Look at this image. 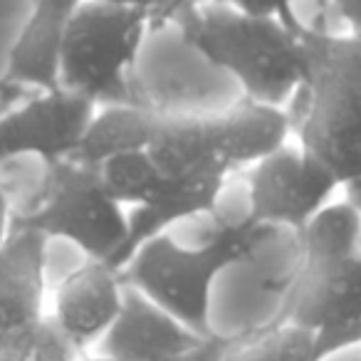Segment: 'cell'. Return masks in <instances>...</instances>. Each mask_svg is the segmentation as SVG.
<instances>
[{"label":"cell","mask_w":361,"mask_h":361,"mask_svg":"<svg viewBox=\"0 0 361 361\" xmlns=\"http://www.w3.org/2000/svg\"><path fill=\"white\" fill-rule=\"evenodd\" d=\"M191 226L198 235L164 233L141 245L119 272L126 287L169 312L198 336L211 339L216 336L213 297L221 275L250 262L280 231L252 223L245 188L240 201H233L228 186L216 211L191 221Z\"/></svg>","instance_id":"obj_1"},{"label":"cell","mask_w":361,"mask_h":361,"mask_svg":"<svg viewBox=\"0 0 361 361\" xmlns=\"http://www.w3.org/2000/svg\"><path fill=\"white\" fill-rule=\"evenodd\" d=\"M171 27L193 55L231 77L243 99L285 106L305 75L302 40L280 20L243 16L211 0Z\"/></svg>","instance_id":"obj_2"},{"label":"cell","mask_w":361,"mask_h":361,"mask_svg":"<svg viewBox=\"0 0 361 361\" xmlns=\"http://www.w3.org/2000/svg\"><path fill=\"white\" fill-rule=\"evenodd\" d=\"M305 75L282 106L305 154L339 183L361 176V62L354 37H302Z\"/></svg>","instance_id":"obj_3"},{"label":"cell","mask_w":361,"mask_h":361,"mask_svg":"<svg viewBox=\"0 0 361 361\" xmlns=\"http://www.w3.org/2000/svg\"><path fill=\"white\" fill-rule=\"evenodd\" d=\"M154 23L146 13L82 0L67 25L60 87L99 106L139 104L136 65Z\"/></svg>","instance_id":"obj_4"},{"label":"cell","mask_w":361,"mask_h":361,"mask_svg":"<svg viewBox=\"0 0 361 361\" xmlns=\"http://www.w3.org/2000/svg\"><path fill=\"white\" fill-rule=\"evenodd\" d=\"M11 226L40 231L82 252L85 260L114 265L129 231V211L102 186L97 169L77 161L45 166L40 186Z\"/></svg>","instance_id":"obj_5"},{"label":"cell","mask_w":361,"mask_h":361,"mask_svg":"<svg viewBox=\"0 0 361 361\" xmlns=\"http://www.w3.org/2000/svg\"><path fill=\"white\" fill-rule=\"evenodd\" d=\"M247 171L243 188L250 221L270 231L297 233L341 188L336 176L300 144H285Z\"/></svg>","instance_id":"obj_6"},{"label":"cell","mask_w":361,"mask_h":361,"mask_svg":"<svg viewBox=\"0 0 361 361\" xmlns=\"http://www.w3.org/2000/svg\"><path fill=\"white\" fill-rule=\"evenodd\" d=\"M97 106L67 90L35 92L16 109L0 114V164L35 156L42 166L70 161L80 149Z\"/></svg>","instance_id":"obj_7"},{"label":"cell","mask_w":361,"mask_h":361,"mask_svg":"<svg viewBox=\"0 0 361 361\" xmlns=\"http://www.w3.org/2000/svg\"><path fill=\"white\" fill-rule=\"evenodd\" d=\"M121 272L106 262L82 260L60 280L52 314L57 329L82 356L92 354L111 329L124 305Z\"/></svg>","instance_id":"obj_8"},{"label":"cell","mask_w":361,"mask_h":361,"mask_svg":"<svg viewBox=\"0 0 361 361\" xmlns=\"http://www.w3.org/2000/svg\"><path fill=\"white\" fill-rule=\"evenodd\" d=\"M361 317V255L317 270H297L280 322L314 331L317 344L336 336Z\"/></svg>","instance_id":"obj_9"},{"label":"cell","mask_w":361,"mask_h":361,"mask_svg":"<svg viewBox=\"0 0 361 361\" xmlns=\"http://www.w3.org/2000/svg\"><path fill=\"white\" fill-rule=\"evenodd\" d=\"M206 336H198L151 300L126 287L124 305L92 354L116 361H180L196 354Z\"/></svg>","instance_id":"obj_10"},{"label":"cell","mask_w":361,"mask_h":361,"mask_svg":"<svg viewBox=\"0 0 361 361\" xmlns=\"http://www.w3.org/2000/svg\"><path fill=\"white\" fill-rule=\"evenodd\" d=\"M149 156L166 180H211L235 173L223 146L216 111L164 114Z\"/></svg>","instance_id":"obj_11"},{"label":"cell","mask_w":361,"mask_h":361,"mask_svg":"<svg viewBox=\"0 0 361 361\" xmlns=\"http://www.w3.org/2000/svg\"><path fill=\"white\" fill-rule=\"evenodd\" d=\"M82 0H35L27 23L8 52L3 80L23 90H60V57L67 25Z\"/></svg>","instance_id":"obj_12"},{"label":"cell","mask_w":361,"mask_h":361,"mask_svg":"<svg viewBox=\"0 0 361 361\" xmlns=\"http://www.w3.org/2000/svg\"><path fill=\"white\" fill-rule=\"evenodd\" d=\"M47 247L40 231L11 226L0 245V319L6 331L45 317Z\"/></svg>","instance_id":"obj_13"},{"label":"cell","mask_w":361,"mask_h":361,"mask_svg":"<svg viewBox=\"0 0 361 361\" xmlns=\"http://www.w3.org/2000/svg\"><path fill=\"white\" fill-rule=\"evenodd\" d=\"M226 186L228 178L169 180L154 201L129 211V231H126L124 247L119 250L111 267L121 270L134 257V252L149 240L164 235V233H171L183 223L211 216L218 208V201H221Z\"/></svg>","instance_id":"obj_14"},{"label":"cell","mask_w":361,"mask_h":361,"mask_svg":"<svg viewBox=\"0 0 361 361\" xmlns=\"http://www.w3.org/2000/svg\"><path fill=\"white\" fill-rule=\"evenodd\" d=\"M216 119L233 171L252 169L292 136L285 109L260 102L238 99L226 111H216Z\"/></svg>","instance_id":"obj_15"},{"label":"cell","mask_w":361,"mask_h":361,"mask_svg":"<svg viewBox=\"0 0 361 361\" xmlns=\"http://www.w3.org/2000/svg\"><path fill=\"white\" fill-rule=\"evenodd\" d=\"M161 121H164V111L149 109V106H99L82 136L80 149L70 161L99 169L104 161L116 156L149 151L151 141L159 134Z\"/></svg>","instance_id":"obj_16"},{"label":"cell","mask_w":361,"mask_h":361,"mask_svg":"<svg viewBox=\"0 0 361 361\" xmlns=\"http://www.w3.org/2000/svg\"><path fill=\"white\" fill-rule=\"evenodd\" d=\"M361 216L346 201H331L295 233L300 270H317L359 255Z\"/></svg>","instance_id":"obj_17"},{"label":"cell","mask_w":361,"mask_h":361,"mask_svg":"<svg viewBox=\"0 0 361 361\" xmlns=\"http://www.w3.org/2000/svg\"><path fill=\"white\" fill-rule=\"evenodd\" d=\"M102 186L106 188L111 198L124 208H139L144 203L154 201L169 180L154 164L149 151H134L109 159L97 169Z\"/></svg>","instance_id":"obj_18"},{"label":"cell","mask_w":361,"mask_h":361,"mask_svg":"<svg viewBox=\"0 0 361 361\" xmlns=\"http://www.w3.org/2000/svg\"><path fill=\"white\" fill-rule=\"evenodd\" d=\"M82 354L65 339L50 317L0 336V361H80Z\"/></svg>","instance_id":"obj_19"},{"label":"cell","mask_w":361,"mask_h":361,"mask_svg":"<svg viewBox=\"0 0 361 361\" xmlns=\"http://www.w3.org/2000/svg\"><path fill=\"white\" fill-rule=\"evenodd\" d=\"M272 346H275L277 361H319V344L317 334L305 326L280 322L270 326Z\"/></svg>","instance_id":"obj_20"},{"label":"cell","mask_w":361,"mask_h":361,"mask_svg":"<svg viewBox=\"0 0 361 361\" xmlns=\"http://www.w3.org/2000/svg\"><path fill=\"white\" fill-rule=\"evenodd\" d=\"M226 8L243 13L250 18H270V20H280L282 25L290 30V13L295 0H213Z\"/></svg>","instance_id":"obj_21"},{"label":"cell","mask_w":361,"mask_h":361,"mask_svg":"<svg viewBox=\"0 0 361 361\" xmlns=\"http://www.w3.org/2000/svg\"><path fill=\"white\" fill-rule=\"evenodd\" d=\"M221 361H277L270 329L262 334L245 336V339H233Z\"/></svg>","instance_id":"obj_22"},{"label":"cell","mask_w":361,"mask_h":361,"mask_svg":"<svg viewBox=\"0 0 361 361\" xmlns=\"http://www.w3.org/2000/svg\"><path fill=\"white\" fill-rule=\"evenodd\" d=\"M233 344V339H226V336H211L196 354L186 356L180 361H221V356L228 351V346ZM80 361H116V359H106V356H97V354H87L82 356Z\"/></svg>","instance_id":"obj_23"},{"label":"cell","mask_w":361,"mask_h":361,"mask_svg":"<svg viewBox=\"0 0 361 361\" xmlns=\"http://www.w3.org/2000/svg\"><path fill=\"white\" fill-rule=\"evenodd\" d=\"M92 3H102V6H111V8H124V11H139L146 13L154 23V30L159 27L161 16H164L169 0H92Z\"/></svg>","instance_id":"obj_24"},{"label":"cell","mask_w":361,"mask_h":361,"mask_svg":"<svg viewBox=\"0 0 361 361\" xmlns=\"http://www.w3.org/2000/svg\"><path fill=\"white\" fill-rule=\"evenodd\" d=\"M346 35L361 37V0H331Z\"/></svg>","instance_id":"obj_25"},{"label":"cell","mask_w":361,"mask_h":361,"mask_svg":"<svg viewBox=\"0 0 361 361\" xmlns=\"http://www.w3.org/2000/svg\"><path fill=\"white\" fill-rule=\"evenodd\" d=\"M206 3H211V0H169V6H166L164 16H161L159 27H171L173 23H178L183 16L193 13L196 8L206 6ZM159 27H156V30H159Z\"/></svg>","instance_id":"obj_26"},{"label":"cell","mask_w":361,"mask_h":361,"mask_svg":"<svg viewBox=\"0 0 361 361\" xmlns=\"http://www.w3.org/2000/svg\"><path fill=\"white\" fill-rule=\"evenodd\" d=\"M351 344H361V317L351 326H346L344 331H339L336 336L326 339L324 344H319V356L329 354V351H334V349H341V346H351Z\"/></svg>","instance_id":"obj_27"},{"label":"cell","mask_w":361,"mask_h":361,"mask_svg":"<svg viewBox=\"0 0 361 361\" xmlns=\"http://www.w3.org/2000/svg\"><path fill=\"white\" fill-rule=\"evenodd\" d=\"M341 188H344V201L361 216V176H354L351 180L341 183Z\"/></svg>","instance_id":"obj_28"},{"label":"cell","mask_w":361,"mask_h":361,"mask_svg":"<svg viewBox=\"0 0 361 361\" xmlns=\"http://www.w3.org/2000/svg\"><path fill=\"white\" fill-rule=\"evenodd\" d=\"M11 201H8V193L6 188L0 186V245H3V240L8 238V231H11Z\"/></svg>","instance_id":"obj_29"},{"label":"cell","mask_w":361,"mask_h":361,"mask_svg":"<svg viewBox=\"0 0 361 361\" xmlns=\"http://www.w3.org/2000/svg\"><path fill=\"white\" fill-rule=\"evenodd\" d=\"M322 361H361V344L334 349V351H329V354L322 356Z\"/></svg>","instance_id":"obj_30"},{"label":"cell","mask_w":361,"mask_h":361,"mask_svg":"<svg viewBox=\"0 0 361 361\" xmlns=\"http://www.w3.org/2000/svg\"><path fill=\"white\" fill-rule=\"evenodd\" d=\"M25 92L27 90H23V87H16V85H11V82L0 80V114H6L8 104H11L18 94H25Z\"/></svg>","instance_id":"obj_31"},{"label":"cell","mask_w":361,"mask_h":361,"mask_svg":"<svg viewBox=\"0 0 361 361\" xmlns=\"http://www.w3.org/2000/svg\"><path fill=\"white\" fill-rule=\"evenodd\" d=\"M359 255H361V235H359Z\"/></svg>","instance_id":"obj_32"},{"label":"cell","mask_w":361,"mask_h":361,"mask_svg":"<svg viewBox=\"0 0 361 361\" xmlns=\"http://www.w3.org/2000/svg\"><path fill=\"white\" fill-rule=\"evenodd\" d=\"M27 3H30V6H32V3H35V0H27Z\"/></svg>","instance_id":"obj_33"}]
</instances>
